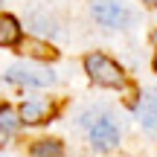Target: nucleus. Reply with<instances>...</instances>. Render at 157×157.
Returning a JSON list of instances; mask_svg holds the SVG:
<instances>
[{
  "label": "nucleus",
  "mask_w": 157,
  "mask_h": 157,
  "mask_svg": "<svg viewBox=\"0 0 157 157\" xmlns=\"http://www.w3.org/2000/svg\"><path fill=\"white\" fill-rule=\"evenodd\" d=\"M84 73L99 87H125V70L105 52H90L84 56Z\"/></svg>",
  "instance_id": "1"
},
{
  "label": "nucleus",
  "mask_w": 157,
  "mask_h": 157,
  "mask_svg": "<svg viewBox=\"0 0 157 157\" xmlns=\"http://www.w3.org/2000/svg\"><path fill=\"white\" fill-rule=\"evenodd\" d=\"M87 137H90V146H93L96 151H111V148L119 146L122 131H119V122H117L111 108H108L93 125H87Z\"/></svg>",
  "instance_id": "2"
},
{
  "label": "nucleus",
  "mask_w": 157,
  "mask_h": 157,
  "mask_svg": "<svg viewBox=\"0 0 157 157\" xmlns=\"http://www.w3.org/2000/svg\"><path fill=\"white\" fill-rule=\"evenodd\" d=\"M90 15L105 29H128L134 23V12L125 3H117V0H99V3H93L90 6Z\"/></svg>",
  "instance_id": "3"
},
{
  "label": "nucleus",
  "mask_w": 157,
  "mask_h": 157,
  "mask_svg": "<svg viewBox=\"0 0 157 157\" xmlns=\"http://www.w3.org/2000/svg\"><path fill=\"white\" fill-rule=\"evenodd\" d=\"M3 78L9 84H23V87H52L56 73L47 67H35V64H12L6 67Z\"/></svg>",
  "instance_id": "4"
},
{
  "label": "nucleus",
  "mask_w": 157,
  "mask_h": 157,
  "mask_svg": "<svg viewBox=\"0 0 157 157\" xmlns=\"http://www.w3.org/2000/svg\"><path fill=\"white\" fill-rule=\"evenodd\" d=\"M21 122L23 125H44V122H52L56 117V105L50 99H29L21 105Z\"/></svg>",
  "instance_id": "5"
},
{
  "label": "nucleus",
  "mask_w": 157,
  "mask_h": 157,
  "mask_svg": "<svg viewBox=\"0 0 157 157\" xmlns=\"http://www.w3.org/2000/svg\"><path fill=\"white\" fill-rule=\"evenodd\" d=\"M137 119L151 137H157V87H146L137 102Z\"/></svg>",
  "instance_id": "6"
},
{
  "label": "nucleus",
  "mask_w": 157,
  "mask_h": 157,
  "mask_svg": "<svg viewBox=\"0 0 157 157\" xmlns=\"http://www.w3.org/2000/svg\"><path fill=\"white\" fill-rule=\"evenodd\" d=\"M26 26L35 32V38H58V21L47 9H32L26 15Z\"/></svg>",
  "instance_id": "7"
},
{
  "label": "nucleus",
  "mask_w": 157,
  "mask_h": 157,
  "mask_svg": "<svg viewBox=\"0 0 157 157\" xmlns=\"http://www.w3.org/2000/svg\"><path fill=\"white\" fill-rule=\"evenodd\" d=\"M17 52H23L26 58H38V61H56L58 58V50L41 38H21L17 41Z\"/></svg>",
  "instance_id": "8"
},
{
  "label": "nucleus",
  "mask_w": 157,
  "mask_h": 157,
  "mask_svg": "<svg viewBox=\"0 0 157 157\" xmlns=\"http://www.w3.org/2000/svg\"><path fill=\"white\" fill-rule=\"evenodd\" d=\"M23 38V26L15 15H0V47H17Z\"/></svg>",
  "instance_id": "9"
},
{
  "label": "nucleus",
  "mask_w": 157,
  "mask_h": 157,
  "mask_svg": "<svg viewBox=\"0 0 157 157\" xmlns=\"http://www.w3.org/2000/svg\"><path fill=\"white\" fill-rule=\"evenodd\" d=\"M21 113L15 111L12 105H0V131L3 134H17L21 131Z\"/></svg>",
  "instance_id": "10"
},
{
  "label": "nucleus",
  "mask_w": 157,
  "mask_h": 157,
  "mask_svg": "<svg viewBox=\"0 0 157 157\" xmlns=\"http://www.w3.org/2000/svg\"><path fill=\"white\" fill-rule=\"evenodd\" d=\"M61 154H64V146L58 140H38L29 148V157H61Z\"/></svg>",
  "instance_id": "11"
},
{
  "label": "nucleus",
  "mask_w": 157,
  "mask_h": 157,
  "mask_svg": "<svg viewBox=\"0 0 157 157\" xmlns=\"http://www.w3.org/2000/svg\"><path fill=\"white\" fill-rule=\"evenodd\" d=\"M105 111H108L105 105H96V108H87V111H84L82 117H78V125H82V128H87V125H93V122H96V119H99V117H102V113H105Z\"/></svg>",
  "instance_id": "12"
},
{
  "label": "nucleus",
  "mask_w": 157,
  "mask_h": 157,
  "mask_svg": "<svg viewBox=\"0 0 157 157\" xmlns=\"http://www.w3.org/2000/svg\"><path fill=\"white\" fill-rule=\"evenodd\" d=\"M146 6H151V9H157V0H143Z\"/></svg>",
  "instance_id": "13"
},
{
  "label": "nucleus",
  "mask_w": 157,
  "mask_h": 157,
  "mask_svg": "<svg viewBox=\"0 0 157 157\" xmlns=\"http://www.w3.org/2000/svg\"><path fill=\"white\" fill-rule=\"evenodd\" d=\"M151 67H154V73H157V52H154V61H151Z\"/></svg>",
  "instance_id": "14"
},
{
  "label": "nucleus",
  "mask_w": 157,
  "mask_h": 157,
  "mask_svg": "<svg viewBox=\"0 0 157 157\" xmlns=\"http://www.w3.org/2000/svg\"><path fill=\"white\" fill-rule=\"evenodd\" d=\"M151 41H154V44H157V29H154V32H151Z\"/></svg>",
  "instance_id": "15"
}]
</instances>
